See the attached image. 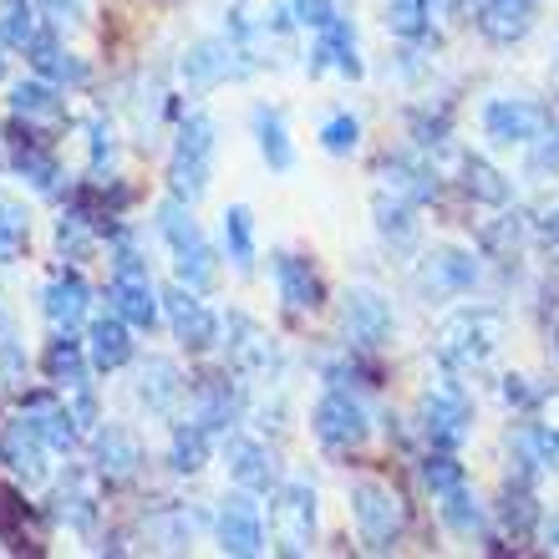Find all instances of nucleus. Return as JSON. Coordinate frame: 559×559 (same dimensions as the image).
I'll return each mask as SVG.
<instances>
[{
    "mask_svg": "<svg viewBox=\"0 0 559 559\" xmlns=\"http://www.w3.org/2000/svg\"><path fill=\"white\" fill-rule=\"evenodd\" d=\"M509 341V321L493 306H463L438 325V361L448 371H478L488 367L499 346Z\"/></svg>",
    "mask_w": 559,
    "mask_h": 559,
    "instance_id": "1",
    "label": "nucleus"
},
{
    "mask_svg": "<svg viewBox=\"0 0 559 559\" xmlns=\"http://www.w3.org/2000/svg\"><path fill=\"white\" fill-rule=\"evenodd\" d=\"M193 204H183V199H163L158 204V214H153V229L163 235V245L174 250V270H178V280L189 285V290H209L214 280H219V254L209 250V239H204V229L193 224V214H189Z\"/></svg>",
    "mask_w": 559,
    "mask_h": 559,
    "instance_id": "2",
    "label": "nucleus"
},
{
    "mask_svg": "<svg viewBox=\"0 0 559 559\" xmlns=\"http://www.w3.org/2000/svg\"><path fill=\"white\" fill-rule=\"evenodd\" d=\"M214 147H219V128L209 112H189L178 122L174 138V158H168V193L183 199V204H199L209 193V178H214Z\"/></svg>",
    "mask_w": 559,
    "mask_h": 559,
    "instance_id": "3",
    "label": "nucleus"
},
{
    "mask_svg": "<svg viewBox=\"0 0 559 559\" xmlns=\"http://www.w3.org/2000/svg\"><path fill=\"white\" fill-rule=\"evenodd\" d=\"M352 524H356V539L371 555H386V549H397L402 530H407V509H402V499L386 484L361 478V484H352Z\"/></svg>",
    "mask_w": 559,
    "mask_h": 559,
    "instance_id": "4",
    "label": "nucleus"
},
{
    "mask_svg": "<svg viewBox=\"0 0 559 559\" xmlns=\"http://www.w3.org/2000/svg\"><path fill=\"white\" fill-rule=\"evenodd\" d=\"M316 545V488L310 484H285L270 493V549L275 555H310Z\"/></svg>",
    "mask_w": 559,
    "mask_h": 559,
    "instance_id": "5",
    "label": "nucleus"
},
{
    "mask_svg": "<svg viewBox=\"0 0 559 559\" xmlns=\"http://www.w3.org/2000/svg\"><path fill=\"white\" fill-rule=\"evenodd\" d=\"M224 367L235 371V377H254V382H270L280 371V346L275 336H270L265 325L254 321V316H245V310H229L224 316Z\"/></svg>",
    "mask_w": 559,
    "mask_h": 559,
    "instance_id": "6",
    "label": "nucleus"
},
{
    "mask_svg": "<svg viewBox=\"0 0 559 559\" xmlns=\"http://www.w3.org/2000/svg\"><path fill=\"white\" fill-rule=\"evenodd\" d=\"M310 432L321 438V448L331 453H356L371 438V413L361 407V397H352V386H331L316 407H310Z\"/></svg>",
    "mask_w": 559,
    "mask_h": 559,
    "instance_id": "7",
    "label": "nucleus"
},
{
    "mask_svg": "<svg viewBox=\"0 0 559 559\" xmlns=\"http://www.w3.org/2000/svg\"><path fill=\"white\" fill-rule=\"evenodd\" d=\"M549 107L534 97H488L484 103V138L493 147H534L549 133Z\"/></svg>",
    "mask_w": 559,
    "mask_h": 559,
    "instance_id": "8",
    "label": "nucleus"
},
{
    "mask_svg": "<svg viewBox=\"0 0 559 559\" xmlns=\"http://www.w3.org/2000/svg\"><path fill=\"white\" fill-rule=\"evenodd\" d=\"M163 316H168V325H174L178 346L193 352V356L214 352V346L224 341V316H214V310L199 300V290H189L183 280L163 290Z\"/></svg>",
    "mask_w": 559,
    "mask_h": 559,
    "instance_id": "9",
    "label": "nucleus"
},
{
    "mask_svg": "<svg viewBox=\"0 0 559 559\" xmlns=\"http://www.w3.org/2000/svg\"><path fill=\"white\" fill-rule=\"evenodd\" d=\"M183 82L199 92L209 87H224V82H239V76H250L254 72V61H250V46H239L229 41V36H209V41H193L189 51H183Z\"/></svg>",
    "mask_w": 559,
    "mask_h": 559,
    "instance_id": "10",
    "label": "nucleus"
},
{
    "mask_svg": "<svg viewBox=\"0 0 559 559\" xmlns=\"http://www.w3.org/2000/svg\"><path fill=\"white\" fill-rule=\"evenodd\" d=\"M214 539H219L224 555L235 559H254L265 555V519H260V503H254L250 488H235V493H224L219 514H214Z\"/></svg>",
    "mask_w": 559,
    "mask_h": 559,
    "instance_id": "11",
    "label": "nucleus"
},
{
    "mask_svg": "<svg viewBox=\"0 0 559 559\" xmlns=\"http://www.w3.org/2000/svg\"><path fill=\"white\" fill-rule=\"evenodd\" d=\"M417 427H423L427 448H448V453H457V448L473 438V407H468V397H463V386L427 392L423 407H417Z\"/></svg>",
    "mask_w": 559,
    "mask_h": 559,
    "instance_id": "12",
    "label": "nucleus"
},
{
    "mask_svg": "<svg viewBox=\"0 0 559 559\" xmlns=\"http://www.w3.org/2000/svg\"><path fill=\"white\" fill-rule=\"evenodd\" d=\"M0 463H5V473H11L15 484H26V488L46 484L51 448H46V438L36 432V423H31L26 413L11 417V423H0Z\"/></svg>",
    "mask_w": 559,
    "mask_h": 559,
    "instance_id": "13",
    "label": "nucleus"
},
{
    "mask_svg": "<svg viewBox=\"0 0 559 559\" xmlns=\"http://www.w3.org/2000/svg\"><path fill=\"white\" fill-rule=\"evenodd\" d=\"M235 371L224 367L219 377H199L189 382V423H199L204 432L224 438V432H235V423L245 417V397H239V386L229 382Z\"/></svg>",
    "mask_w": 559,
    "mask_h": 559,
    "instance_id": "14",
    "label": "nucleus"
},
{
    "mask_svg": "<svg viewBox=\"0 0 559 559\" xmlns=\"http://www.w3.org/2000/svg\"><path fill=\"white\" fill-rule=\"evenodd\" d=\"M224 468L235 478V488H250V493H275L285 478H280V463L260 438L250 432H224Z\"/></svg>",
    "mask_w": 559,
    "mask_h": 559,
    "instance_id": "15",
    "label": "nucleus"
},
{
    "mask_svg": "<svg viewBox=\"0 0 559 559\" xmlns=\"http://www.w3.org/2000/svg\"><path fill=\"white\" fill-rule=\"evenodd\" d=\"M392 306H386L377 290H367V285H356V290L341 295V336H346V346H386L392 341Z\"/></svg>",
    "mask_w": 559,
    "mask_h": 559,
    "instance_id": "16",
    "label": "nucleus"
},
{
    "mask_svg": "<svg viewBox=\"0 0 559 559\" xmlns=\"http://www.w3.org/2000/svg\"><path fill=\"white\" fill-rule=\"evenodd\" d=\"M97 468H67V484L51 493V519L67 524L72 534H92L97 519H103V503H97Z\"/></svg>",
    "mask_w": 559,
    "mask_h": 559,
    "instance_id": "17",
    "label": "nucleus"
},
{
    "mask_svg": "<svg viewBox=\"0 0 559 559\" xmlns=\"http://www.w3.org/2000/svg\"><path fill=\"white\" fill-rule=\"evenodd\" d=\"M92 468L103 473V484H128L143 468V442L118 423H103L92 432Z\"/></svg>",
    "mask_w": 559,
    "mask_h": 559,
    "instance_id": "18",
    "label": "nucleus"
},
{
    "mask_svg": "<svg viewBox=\"0 0 559 559\" xmlns=\"http://www.w3.org/2000/svg\"><path fill=\"white\" fill-rule=\"evenodd\" d=\"M478 260L473 250H453V245H442V250H427L423 254V290L427 295H473L478 290Z\"/></svg>",
    "mask_w": 559,
    "mask_h": 559,
    "instance_id": "19",
    "label": "nucleus"
},
{
    "mask_svg": "<svg viewBox=\"0 0 559 559\" xmlns=\"http://www.w3.org/2000/svg\"><path fill=\"white\" fill-rule=\"evenodd\" d=\"M87 356H92V371H122L138 356L133 325L122 321L112 306L87 321Z\"/></svg>",
    "mask_w": 559,
    "mask_h": 559,
    "instance_id": "20",
    "label": "nucleus"
},
{
    "mask_svg": "<svg viewBox=\"0 0 559 559\" xmlns=\"http://www.w3.org/2000/svg\"><path fill=\"white\" fill-rule=\"evenodd\" d=\"M138 402L158 417H178V407L189 402V377L168 356H147L138 367Z\"/></svg>",
    "mask_w": 559,
    "mask_h": 559,
    "instance_id": "21",
    "label": "nucleus"
},
{
    "mask_svg": "<svg viewBox=\"0 0 559 559\" xmlns=\"http://www.w3.org/2000/svg\"><path fill=\"white\" fill-rule=\"evenodd\" d=\"M21 413L36 423V432L46 438L51 453H72L76 442H82V427H76L67 397H51V392H21Z\"/></svg>",
    "mask_w": 559,
    "mask_h": 559,
    "instance_id": "22",
    "label": "nucleus"
},
{
    "mask_svg": "<svg viewBox=\"0 0 559 559\" xmlns=\"http://www.w3.org/2000/svg\"><path fill=\"white\" fill-rule=\"evenodd\" d=\"M26 61H31V72L36 76H46V82H57V87H87V61L82 57H72L67 46H61V36L57 31H36L26 41Z\"/></svg>",
    "mask_w": 559,
    "mask_h": 559,
    "instance_id": "23",
    "label": "nucleus"
},
{
    "mask_svg": "<svg viewBox=\"0 0 559 559\" xmlns=\"http://www.w3.org/2000/svg\"><path fill=\"white\" fill-rule=\"evenodd\" d=\"M67 87L57 82H46V76H31V82H15L11 87V112L15 122H26V128H61L67 122Z\"/></svg>",
    "mask_w": 559,
    "mask_h": 559,
    "instance_id": "24",
    "label": "nucleus"
},
{
    "mask_svg": "<svg viewBox=\"0 0 559 559\" xmlns=\"http://www.w3.org/2000/svg\"><path fill=\"white\" fill-rule=\"evenodd\" d=\"M270 275H275V290L290 310H321L325 306L321 275H316V265L300 260V254H270Z\"/></svg>",
    "mask_w": 559,
    "mask_h": 559,
    "instance_id": "25",
    "label": "nucleus"
},
{
    "mask_svg": "<svg viewBox=\"0 0 559 559\" xmlns=\"http://www.w3.org/2000/svg\"><path fill=\"white\" fill-rule=\"evenodd\" d=\"M107 306L118 310L133 331H153L158 316H163V295L153 290V280L147 275H112V285H107Z\"/></svg>",
    "mask_w": 559,
    "mask_h": 559,
    "instance_id": "26",
    "label": "nucleus"
},
{
    "mask_svg": "<svg viewBox=\"0 0 559 559\" xmlns=\"http://www.w3.org/2000/svg\"><path fill=\"white\" fill-rule=\"evenodd\" d=\"M310 72H341V76H361V51H356V26L346 15H336L331 26L316 31L310 46Z\"/></svg>",
    "mask_w": 559,
    "mask_h": 559,
    "instance_id": "27",
    "label": "nucleus"
},
{
    "mask_svg": "<svg viewBox=\"0 0 559 559\" xmlns=\"http://www.w3.org/2000/svg\"><path fill=\"white\" fill-rule=\"evenodd\" d=\"M41 310H46V321L57 325V331H76V325L87 321V310H92V285L76 275V270H61V275L41 290Z\"/></svg>",
    "mask_w": 559,
    "mask_h": 559,
    "instance_id": "28",
    "label": "nucleus"
},
{
    "mask_svg": "<svg viewBox=\"0 0 559 559\" xmlns=\"http://www.w3.org/2000/svg\"><path fill=\"white\" fill-rule=\"evenodd\" d=\"M539 0H478V31L493 46H514L530 36Z\"/></svg>",
    "mask_w": 559,
    "mask_h": 559,
    "instance_id": "29",
    "label": "nucleus"
},
{
    "mask_svg": "<svg viewBox=\"0 0 559 559\" xmlns=\"http://www.w3.org/2000/svg\"><path fill=\"white\" fill-rule=\"evenodd\" d=\"M41 371H46V382L67 386V392H72V386H87V377H92L87 341H76V331H57L41 352Z\"/></svg>",
    "mask_w": 559,
    "mask_h": 559,
    "instance_id": "30",
    "label": "nucleus"
},
{
    "mask_svg": "<svg viewBox=\"0 0 559 559\" xmlns=\"http://www.w3.org/2000/svg\"><path fill=\"white\" fill-rule=\"evenodd\" d=\"M382 183L392 193H402L407 204H432V199L442 193L438 168H427L423 158H407V153H397V158H382Z\"/></svg>",
    "mask_w": 559,
    "mask_h": 559,
    "instance_id": "31",
    "label": "nucleus"
},
{
    "mask_svg": "<svg viewBox=\"0 0 559 559\" xmlns=\"http://www.w3.org/2000/svg\"><path fill=\"white\" fill-rule=\"evenodd\" d=\"M11 168L21 178H26L36 193H57L61 189V163H57V153L41 143V138H15L11 143Z\"/></svg>",
    "mask_w": 559,
    "mask_h": 559,
    "instance_id": "32",
    "label": "nucleus"
},
{
    "mask_svg": "<svg viewBox=\"0 0 559 559\" xmlns=\"http://www.w3.org/2000/svg\"><path fill=\"white\" fill-rule=\"evenodd\" d=\"M463 189H468V199L473 204H488V209H503L509 199H514V183L493 168L488 158H478V153H463Z\"/></svg>",
    "mask_w": 559,
    "mask_h": 559,
    "instance_id": "33",
    "label": "nucleus"
},
{
    "mask_svg": "<svg viewBox=\"0 0 559 559\" xmlns=\"http://www.w3.org/2000/svg\"><path fill=\"white\" fill-rule=\"evenodd\" d=\"M514 453H519V463H524V478L559 468V432L549 423H524L514 438Z\"/></svg>",
    "mask_w": 559,
    "mask_h": 559,
    "instance_id": "34",
    "label": "nucleus"
},
{
    "mask_svg": "<svg viewBox=\"0 0 559 559\" xmlns=\"http://www.w3.org/2000/svg\"><path fill=\"white\" fill-rule=\"evenodd\" d=\"M438 514H442V524H448L457 539H473V534L488 530V509L478 503V493H473L468 484H457L453 493H442V499H438Z\"/></svg>",
    "mask_w": 559,
    "mask_h": 559,
    "instance_id": "35",
    "label": "nucleus"
},
{
    "mask_svg": "<svg viewBox=\"0 0 559 559\" xmlns=\"http://www.w3.org/2000/svg\"><path fill=\"white\" fill-rule=\"evenodd\" d=\"M413 209H417V204H407L402 193L382 189L377 199H371V219H377V235L392 239V245H413V239H417V214H413Z\"/></svg>",
    "mask_w": 559,
    "mask_h": 559,
    "instance_id": "36",
    "label": "nucleus"
},
{
    "mask_svg": "<svg viewBox=\"0 0 559 559\" xmlns=\"http://www.w3.org/2000/svg\"><path fill=\"white\" fill-rule=\"evenodd\" d=\"M499 519H503V530L514 534V539H530L539 524H545V514H539V503H534V488L530 478H509V488H503V503H499Z\"/></svg>",
    "mask_w": 559,
    "mask_h": 559,
    "instance_id": "37",
    "label": "nucleus"
},
{
    "mask_svg": "<svg viewBox=\"0 0 559 559\" xmlns=\"http://www.w3.org/2000/svg\"><path fill=\"white\" fill-rule=\"evenodd\" d=\"M254 143H260V153H265V163L275 174H290L295 168V147H290V133H285L280 112H270V107L254 112Z\"/></svg>",
    "mask_w": 559,
    "mask_h": 559,
    "instance_id": "38",
    "label": "nucleus"
},
{
    "mask_svg": "<svg viewBox=\"0 0 559 559\" xmlns=\"http://www.w3.org/2000/svg\"><path fill=\"white\" fill-rule=\"evenodd\" d=\"M209 438H214V432H204L199 423H178L174 438H168V468L174 473H199L209 463Z\"/></svg>",
    "mask_w": 559,
    "mask_h": 559,
    "instance_id": "39",
    "label": "nucleus"
},
{
    "mask_svg": "<svg viewBox=\"0 0 559 559\" xmlns=\"http://www.w3.org/2000/svg\"><path fill=\"white\" fill-rule=\"evenodd\" d=\"M224 254L235 260V270H254V219L245 204L224 209Z\"/></svg>",
    "mask_w": 559,
    "mask_h": 559,
    "instance_id": "40",
    "label": "nucleus"
},
{
    "mask_svg": "<svg viewBox=\"0 0 559 559\" xmlns=\"http://www.w3.org/2000/svg\"><path fill=\"white\" fill-rule=\"evenodd\" d=\"M417 478H423V488L432 493V499L453 493L457 484H468V478H463V463H457V453H448V448H427V457L417 463Z\"/></svg>",
    "mask_w": 559,
    "mask_h": 559,
    "instance_id": "41",
    "label": "nucleus"
},
{
    "mask_svg": "<svg viewBox=\"0 0 559 559\" xmlns=\"http://www.w3.org/2000/svg\"><path fill=\"white\" fill-rule=\"evenodd\" d=\"M57 250L67 254V260H76V265H82V260L97 250V224H92L87 214L67 209V214L57 219Z\"/></svg>",
    "mask_w": 559,
    "mask_h": 559,
    "instance_id": "42",
    "label": "nucleus"
},
{
    "mask_svg": "<svg viewBox=\"0 0 559 559\" xmlns=\"http://www.w3.org/2000/svg\"><path fill=\"white\" fill-rule=\"evenodd\" d=\"M432 26V0H386V31L402 41H423Z\"/></svg>",
    "mask_w": 559,
    "mask_h": 559,
    "instance_id": "43",
    "label": "nucleus"
},
{
    "mask_svg": "<svg viewBox=\"0 0 559 559\" xmlns=\"http://www.w3.org/2000/svg\"><path fill=\"white\" fill-rule=\"evenodd\" d=\"M41 31V15L31 11V0H0V41L26 51V41Z\"/></svg>",
    "mask_w": 559,
    "mask_h": 559,
    "instance_id": "44",
    "label": "nucleus"
},
{
    "mask_svg": "<svg viewBox=\"0 0 559 559\" xmlns=\"http://www.w3.org/2000/svg\"><path fill=\"white\" fill-rule=\"evenodd\" d=\"M26 239H31V214L15 199H0V265L21 260Z\"/></svg>",
    "mask_w": 559,
    "mask_h": 559,
    "instance_id": "45",
    "label": "nucleus"
},
{
    "mask_svg": "<svg viewBox=\"0 0 559 559\" xmlns=\"http://www.w3.org/2000/svg\"><path fill=\"white\" fill-rule=\"evenodd\" d=\"M356 143H361V122H356L352 112H331V118L321 122V147L325 153L346 158V153H356Z\"/></svg>",
    "mask_w": 559,
    "mask_h": 559,
    "instance_id": "46",
    "label": "nucleus"
},
{
    "mask_svg": "<svg viewBox=\"0 0 559 559\" xmlns=\"http://www.w3.org/2000/svg\"><path fill=\"white\" fill-rule=\"evenodd\" d=\"M484 250L493 260H514L519 254V214H503L499 224H488L484 229Z\"/></svg>",
    "mask_w": 559,
    "mask_h": 559,
    "instance_id": "47",
    "label": "nucleus"
},
{
    "mask_svg": "<svg viewBox=\"0 0 559 559\" xmlns=\"http://www.w3.org/2000/svg\"><path fill=\"white\" fill-rule=\"evenodd\" d=\"M290 15H295V26H306V31H321L336 21V0H290Z\"/></svg>",
    "mask_w": 559,
    "mask_h": 559,
    "instance_id": "48",
    "label": "nucleus"
},
{
    "mask_svg": "<svg viewBox=\"0 0 559 559\" xmlns=\"http://www.w3.org/2000/svg\"><path fill=\"white\" fill-rule=\"evenodd\" d=\"M87 138H92V174L112 168V153H118V143H112V122H107V118H92L87 122Z\"/></svg>",
    "mask_w": 559,
    "mask_h": 559,
    "instance_id": "49",
    "label": "nucleus"
},
{
    "mask_svg": "<svg viewBox=\"0 0 559 559\" xmlns=\"http://www.w3.org/2000/svg\"><path fill=\"white\" fill-rule=\"evenodd\" d=\"M67 407H72V417H76V427H82V432H97V397H92V386H72V392H67Z\"/></svg>",
    "mask_w": 559,
    "mask_h": 559,
    "instance_id": "50",
    "label": "nucleus"
},
{
    "mask_svg": "<svg viewBox=\"0 0 559 559\" xmlns=\"http://www.w3.org/2000/svg\"><path fill=\"white\" fill-rule=\"evenodd\" d=\"M503 402H509V407H534L539 392L530 386V377H503Z\"/></svg>",
    "mask_w": 559,
    "mask_h": 559,
    "instance_id": "51",
    "label": "nucleus"
},
{
    "mask_svg": "<svg viewBox=\"0 0 559 559\" xmlns=\"http://www.w3.org/2000/svg\"><path fill=\"white\" fill-rule=\"evenodd\" d=\"M539 534H545V549H549V555H559V514H545Z\"/></svg>",
    "mask_w": 559,
    "mask_h": 559,
    "instance_id": "52",
    "label": "nucleus"
},
{
    "mask_svg": "<svg viewBox=\"0 0 559 559\" xmlns=\"http://www.w3.org/2000/svg\"><path fill=\"white\" fill-rule=\"evenodd\" d=\"M46 11H57V15H67V11H76V5H82V0H41Z\"/></svg>",
    "mask_w": 559,
    "mask_h": 559,
    "instance_id": "53",
    "label": "nucleus"
},
{
    "mask_svg": "<svg viewBox=\"0 0 559 559\" xmlns=\"http://www.w3.org/2000/svg\"><path fill=\"white\" fill-rule=\"evenodd\" d=\"M549 239H555V245H559V209H555V214H549Z\"/></svg>",
    "mask_w": 559,
    "mask_h": 559,
    "instance_id": "54",
    "label": "nucleus"
},
{
    "mask_svg": "<svg viewBox=\"0 0 559 559\" xmlns=\"http://www.w3.org/2000/svg\"><path fill=\"white\" fill-rule=\"evenodd\" d=\"M0 76H5V41H0Z\"/></svg>",
    "mask_w": 559,
    "mask_h": 559,
    "instance_id": "55",
    "label": "nucleus"
},
{
    "mask_svg": "<svg viewBox=\"0 0 559 559\" xmlns=\"http://www.w3.org/2000/svg\"><path fill=\"white\" fill-rule=\"evenodd\" d=\"M549 341H555V356H559V325H555V331H549Z\"/></svg>",
    "mask_w": 559,
    "mask_h": 559,
    "instance_id": "56",
    "label": "nucleus"
},
{
    "mask_svg": "<svg viewBox=\"0 0 559 559\" xmlns=\"http://www.w3.org/2000/svg\"><path fill=\"white\" fill-rule=\"evenodd\" d=\"M5 163H11V153H5V147H0V168H5Z\"/></svg>",
    "mask_w": 559,
    "mask_h": 559,
    "instance_id": "57",
    "label": "nucleus"
}]
</instances>
